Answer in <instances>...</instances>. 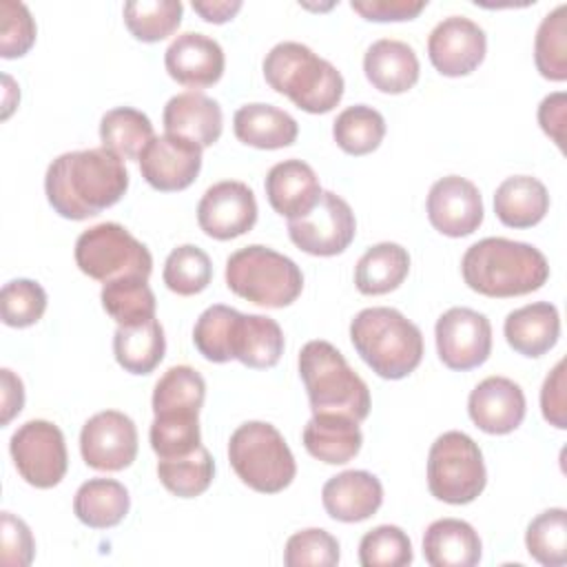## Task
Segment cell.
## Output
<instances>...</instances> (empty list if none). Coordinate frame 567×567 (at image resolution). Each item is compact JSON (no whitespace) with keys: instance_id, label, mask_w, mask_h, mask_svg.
Instances as JSON below:
<instances>
[{"instance_id":"cell-1","label":"cell","mask_w":567,"mask_h":567,"mask_svg":"<svg viewBox=\"0 0 567 567\" xmlns=\"http://www.w3.org/2000/svg\"><path fill=\"white\" fill-rule=\"evenodd\" d=\"M126 188L128 171L124 162L104 146L62 153L44 175V193L51 208L73 221L111 208L124 197Z\"/></svg>"},{"instance_id":"cell-2","label":"cell","mask_w":567,"mask_h":567,"mask_svg":"<svg viewBox=\"0 0 567 567\" xmlns=\"http://www.w3.org/2000/svg\"><path fill=\"white\" fill-rule=\"evenodd\" d=\"M461 272L463 281L474 292L505 299L543 288L549 279V264L532 244L505 237H485L465 250Z\"/></svg>"},{"instance_id":"cell-3","label":"cell","mask_w":567,"mask_h":567,"mask_svg":"<svg viewBox=\"0 0 567 567\" xmlns=\"http://www.w3.org/2000/svg\"><path fill=\"white\" fill-rule=\"evenodd\" d=\"M264 78L306 113H328L343 97V75L301 42H279L264 58Z\"/></svg>"},{"instance_id":"cell-4","label":"cell","mask_w":567,"mask_h":567,"mask_svg":"<svg viewBox=\"0 0 567 567\" xmlns=\"http://www.w3.org/2000/svg\"><path fill=\"white\" fill-rule=\"evenodd\" d=\"M350 341L372 372L390 381L412 374L423 359L419 326L388 306L361 310L350 321Z\"/></svg>"},{"instance_id":"cell-5","label":"cell","mask_w":567,"mask_h":567,"mask_svg":"<svg viewBox=\"0 0 567 567\" xmlns=\"http://www.w3.org/2000/svg\"><path fill=\"white\" fill-rule=\"evenodd\" d=\"M299 377L312 414H343L357 423L368 419L370 390L330 341L312 339L301 348Z\"/></svg>"},{"instance_id":"cell-6","label":"cell","mask_w":567,"mask_h":567,"mask_svg":"<svg viewBox=\"0 0 567 567\" xmlns=\"http://www.w3.org/2000/svg\"><path fill=\"white\" fill-rule=\"evenodd\" d=\"M226 286L241 299L264 308H286L303 290L301 268L286 255L250 244L226 259Z\"/></svg>"},{"instance_id":"cell-7","label":"cell","mask_w":567,"mask_h":567,"mask_svg":"<svg viewBox=\"0 0 567 567\" xmlns=\"http://www.w3.org/2000/svg\"><path fill=\"white\" fill-rule=\"evenodd\" d=\"M228 461L241 483L259 494L286 489L297 474L284 434L266 421H246L230 434Z\"/></svg>"},{"instance_id":"cell-8","label":"cell","mask_w":567,"mask_h":567,"mask_svg":"<svg viewBox=\"0 0 567 567\" xmlns=\"http://www.w3.org/2000/svg\"><path fill=\"white\" fill-rule=\"evenodd\" d=\"M487 483V470L478 443L465 432L450 430L436 436L427 454L430 494L450 505H467Z\"/></svg>"},{"instance_id":"cell-9","label":"cell","mask_w":567,"mask_h":567,"mask_svg":"<svg viewBox=\"0 0 567 567\" xmlns=\"http://www.w3.org/2000/svg\"><path fill=\"white\" fill-rule=\"evenodd\" d=\"M75 264L86 277L102 284L120 277L148 279L153 270V257L146 244L115 221L95 224L78 237Z\"/></svg>"},{"instance_id":"cell-10","label":"cell","mask_w":567,"mask_h":567,"mask_svg":"<svg viewBox=\"0 0 567 567\" xmlns=\"http://www.w3.org/2000/svg\"><path fill=\"white\" fill-rule=\"evenodd\" d=\"M9 452L18 474L38 489L55 487L69 467L62 430L44 419L22 423L9 441Z\"/></svg>"},{"instance_id":"cell-11","label":"cell","mask_w":567,"mask_h":567,"mask_svg":"<svg viewBox=\"0 0 567 567\" xmlns=\"http://www.w3.org/2000/svg\"><path fill=\"white\" fill-rule=\"evenodd\" d=\"M288 235L299 250L315 257H332L352 244L357 219L343 197L323 190L319 204L308 215L288 221Z\"/></svg>"},{"instance_id":"cell-12","label":"cell","mask_w":567,"mask_h":567,"mask_svg":"<svg viewBox=\"0 0 567 567\" xmlns=\"http://www.w3.org/2000/svg\"><path fill=\"white\" fill-rule=\"evenodd\" d=\"M434 337L439 359L456 372L483 365L492 352L489 319L465 306L445 310L434 326Z\"/></svg>"},{"instance_id":"cell-13","label":"cell","mask_w":567,"mask_h":567,"mask_svg":"<svg viewBox=\"0 0 567 567\" xmlns=\"http://www.w3.org/2000/svg\"><path fill=\"white\" fill-rule=\"evenodd\" d=\"M80 452L89 467L97 472L126 470L137 456V427L120 410L93 414L80 432Z\"/></svg>"},{"instance_id":"cell-14","label":"cell","mask_w":567,"mask_h":567,"mask_svg":"<svg viewBox=\"0 0 567 567\" xmlns=\"http://www.w3.org/2000/svg\"><path fill=\"white\" fill-rule=\"evenodd\" d=\"M257 221V199L248 184L224 179L206 188L197 204L199 228L219 241L248 233Z\"/></svg>"},{"instance_id":"cell-15","label":"cell","mask_w":567,"mask_h":567,"mask_svg":"<svg viewBox=\"0 0 567 567\" xmlns=\"http://www.w3.org/2000/svg\"><path fill=\"white\" fill-rule=\"evenodd\" d=\"M487 51L485 31L465 16L443 18L427 38V55L432 66L447 78L472 73Z\"/></svg>"},{"instance_id":"cell-16","label":"cell","mask_w":567,"mask_h":567,"mask_svg":"<svg viewBox=\"0 0 567 567\" xmlns=\"http://www.w3.org/2000/svg\"><path fill=\"white\" fill-rule=\"evenodd\" d=\"M202 151L184 137L155 135L140 153V173L155 190H184L202 171Z\"/></svg>"},{"instance_id":"cell-17","label":"cell","mask_w":567,"mask_h":567,"mask_svg":"<svg viewBox=\"0 0 567 567\" xmlns=\"http://www.w3.org/2000/svg\"><path fill=\"white\" fill-rule=\"evenodd\" d=\"M427 219L447 237H467L483 224V199L474 182L447 175L432 184L427 193Z\"/></svg>"},{"instance_id":"cell-18","label":"cell","mask_w":567,"mask_h":567,"mask_svg":"<svg viewBox=\"0 0 567 567\" xmlns=\"http://www.w3.org/2000/svg\"><path fill=\"white\" fill-rule=\"evenodd\" d=\"M164 66L175 82L188 89H206L224 75L226 58L217 40L199 31H186L164 51Z\"/></svg>"},{"instance_id":"cell-19","label":"cell","mask_w":567,"mask_h":567,"mask_svg":"<svg viewBox=\"0 0 567 567\" xmlns=\"http://www.w3.org/2000/svg\"><path fill=\"white\" fill-rule=\"evenodd\" d=\"M525 394L507 377L483 379L467 399V412L474 425L487 434H509L525 419Z\"/></svg>"},{"instance_id":"cell-20","label":"cell","mask_w":567,"mask_h":567,"mask_svg":"<svg viewBox=\"0 0 567 567\" xmlns=\"http://www.w3.org/2000/svg\"><path fill=\"white\" fill-rule=\"evenodd\" d=\"M264 188L272 210L288 221L308 215L323 193L315 168L301 159H284L275 164L266 175Z\"/></svg>"},{"instance_id":"cell-21","label":"cell","mask_w":567,"mask_h":567,"mask_svg":"<svg viewBox=\"0 0 567 567\" xmlns=\"http://www.w3.org/2000/svg\"><path fill=\"white\" fill-rule=\"evenodd\" d=\"M321 503L330 518L339 523H361L381 507L383 485L365 470H346L323 483Z\"/></svg>"},{"instance_id":"cell-22","label":"cell","mask_w":567,"mask_h":567,"mask_svg":"<svg viewBox=\"0 0 567 567\" xmlns=\"http://www.w3.org/2000/svg\"><path fill=\"white\" fill-rule=\"evenodd\" d=\"M162 122L168 135L184 137L202 148L213 146L224 128L221 106L202 91L173 95L164 106Z\"/></svg>"},{"instance_id":"cell-23","label":"cell","mask_w":567,"mask_h":567,"mask_svg":"<svg viewBox=\"0 0 567 567\" xmlns=\"http://www.w3.org/2000/svg\"><path fill=\"white\" fill-rule=\"evenodd\" d=\"M363 73L368 82L381 93H405L419 82V58L414 49L394 38L372 42L363 55Z\"/></svg>"},{"instance_id":"cell-24","label":"cell","mask_w":567,"mask_h":567,"mask_svg":"<svg viewBox=\"0 0 567 567\" xmlns=\"http://www.w3.org/2000/svg\"><path fill=\"white\" fill-rule=\"evenodd\" d=\"M512 350L536 359L549 352L560 337V315L549 301H534L512 310L503 323Z\"/></svg>"},{"instance_id":"cell-25","label":"cell","mask_w":567,"mask_h":567,"mask_svg":"<svg viewBox=\"0 0 567 567\" xmlns=\"http://www.w3.org/2000/svg\"><path fill=\"white\" fill-rule=\"evenodd\" d=\"M233 131L235 137L246 146L275 151L295 144L299 135V124L290 113L272 104L252 102L235 111Z\"/></svg>"},{"instance_id":"cell-26","label":"cell","mask_w":567,"mask_h":567,"mask_svg":"<svg viewBox=\"0 0 567 567\" xmlns=\"http://www.w3.org/2000/svg\"><path fill=\"white\" fill-rule=\"evenodd\" d=\"M301 439L308 454L328 465H343L352 461L363 443V434L354 419L328 412L312 414Z\"/></svg>"},{"instance_id":"cell-27","label":"cell","mask_w":567,"mask_h":567,"mask_svg":"<svg viewBox=\"0 0 567 567\" xmlns=\"http://www.w3.org/2000/svg\"><path fill=\"white\" fill-rule=\"evenodd\" d=\"M483 545L478 532L461 518H439L423 534V556L432 567H474Z\"/></svg>"},{"instance_id":"cell-28","label":"cell","mask_w":567,"mask_h":567,"mask_svg":"<svg viewBox=\"0 0 567 567\" xmlns=\"http://www.w3.org/2000/svg\"><path fill=\"white\" fill-rule=\"evenodd\" d=\"M230 352L233 359L246 368H272L284 354V330L272 317L239 312L233 330Z\"/></svg>"},{"instance_id":"cell-29","label":"cell","mask_w":567,"mask_h":567,"mask_svg":"<svg viewBox=\"0 0 567 567\" xmlns=\"http://www.w3.org/2000/svg\"><path fill=\"white\" fill-rule=\"evenodd\" d=\"M549 210L545 184L532 175H512L494 193V213L509 228H532Z\"/></svg>"},{"instance_id":"cell-30","label":"cell","mask_w":567,"mask_h":567,"mask_svg":"<svg viewBox=\"0 0 567 567\" xmlns=\"http://www.w3.org/2000/svg\"><path fill=\"white\" fill-rule=\"evenodd\" d=\"M131 507L128 489L115 478H89L73 498V514L91 529H109L124 520Z\"/></svg>"},{"instance_id":"cell-31","label":"cell","mask_w":567,"mask_h":567,"mask_svg":"<svg viewBox=\"0 0 567 567\" xmlns=\"http://www.w3.org/2000/svg\"><path fill=\"white\" fill-rule=\"evenodd\" d=\"M410 272V252L394 241L370 246L354 268V284L361 295H385L396 290Z\"/></svg>"},{"instance_id":"cell-32","label":"cell","mask_w":567,"mask_h":567,"mask_svg":"<svg viewBox=\"0 0 567 567\" xmlns=\"http://www.w3.org/2000/svg\"><path fill=\"white\" fill-rule=\"evenodd\" d=\"M166 352L164 328L157 319L140 326H117L113 334L115 361L131 374L153 372Z\"/></svg>"},{"instance_id":"cell-33","label":"cell","mask_w":567,"mask_h":567,"mask_svg":"<svg viewBox=\"0 0 567 567\" xmlns=\"http://www.w3.org/2000/svg\"><path fill=\"white\" fill-rule=\"evenodd\" d=\"M153 137L155 131L148 115L133 106L111 109L100 120L102 146L120 159H140V153Z\"/></svg>"},{"instance_id":"cell-34","label":"cell","mask_w":567,"mask_h":567,"mask_svg":"<svg viewBox=\"0 0 567 567\" xmlns=\"http://www.w3.org/2000/svg\"><path fill=\"white\" fill-rule=\"evenodd\" d=\"M102 308L117 326H140L155 319V295L144 277H120L104 284Z\"/></svg>"},{"instance_id":"cell-35","label":"cell","mask_w":567,"mask_h":567,"mask_svg":"<svg viewBox=\"0 0 567 567\" xmlns=\"http://www.w3.org/2000/svg\"><path fill=\"white\" fill-rule=\"evenodd\" d=\"M206 399V381L190 365L168 368L153 390L155 414H199Z\"/></svg>"},{"instance_id":"cell-36","label":"cell","mask_w":567,"mask_h":567,"mask_svg":"<svg viewBox=\"0 0 567 567\" xmlns=\"http://www.w3.org/2000/svg\"><path fill=\"white\" fill-rule=\"evenodd\" d=\"M332 137L343 153L368 155L383 142L385 120L377 109L368 104H354L337 115L332 122Z\"/></svg>"},{"instance_id":"cell-37","label":"cell","mask_w":567,"mask_h":567,"mask_svg":"<svg viewBox=\"0 0 567 567\" xmlns=\"http://www.w3.org/2000/svg\"><path fill=\"white\" fill-rule=\"evenodd\" d=\"M213 476L215 461L204 445H199L186 456L157 461V478L171 494L179 498H195L204 494L210 487Z\"/></svg>"},{"instance_id":"cell-38","label":"cell","mask_w":567,"mask_h":567,"mask_svg":"<svg viewBox=\"0 0 567 567\" xmlns=\"http://www.w3.org/2000/svg\"><path fill=\"white\" fill-rule=\"evenodd\" d=\"M124 24L140 42H159L173 35L182 22L179 0H131L124 4Z\"/></svg>"},{"instance_id":"cell-39","label":"cell","mask_w":567,"mask_h":567,"mask_svg":"<svg viewBox=\"0 0 567 567\" xmlns=\"http://www.w3.org/2000/svg\"><path fill=\"white\" fill-rule=\"evenodd\" d=\"M567 7L558 4L549 11L534 38V62L543 78L563 82L567 80Z\"/></svg>"},{"instance_id":"cell-40","label":"cell","mask_w":567,"mask_h":567,"mask_svg":"<svg viewBox=\"0 0 567 567\" xmlns=\"http://www.w3.org/2000/svg\"><path fill=\"white\" fill-rule=\"evenodd\" d=\"M525 547L529 556L545 567H560L567 563V512L551 507L540 512L525 532Z\"/></svg>"},{"instance_id":"cell-41","label":"cell","mask_w":567,"mask_h":567,"mask_svg":"<svg viewBox=\"0 0 567 567\" xmlns=\"http://www.w3.org/2000/svg\"><path fill=\"white\" fill-rule=\"evenodd\" d=\"M162 277L171 292L190 297L208 288L213 279V264L199 246L184 244L168 252Z\"/></svg>"},{"instance_id":"cell-42","label":"cell","mask_w":567,"mask_h":567,"mask_svg":"<svg viewBox=\"0 0 567 567\" xmlns=\"http://www.w3.org/2000/svg\"><path fill=\"white\" fill-rule=\"evenodd\" d=\"M237 315L239 310L224 303H215V306H208L197 317L193 328V343L206 361L226 363L233 359L230 341H233Z\"/></svg>"},{"instance_id":"cell-43","label":"cell","mask_w":567,"mask_h":567,"mask_svg":"<svg viewBox=\"0 0 567 567\" xmlns=\"http://www.w3.org/2000/svg\"><path fill=\"white\" fill-rule=\"evenodd\" d=\"M148 439L157 458L186 456L202 445L199 414H155Z\"/></svg>"},{"instance_id":"cell-44","label":"cell","mask_w":567,"mask_h":567,"mask_svg":"<svg viewBox=\"0 0 567 567\" xmlns=\"http://www.w3.org/2000/svg\"><path fill=\"white\" fill-rule=\"evenodd\" d=\"M412 558V540L396 525H379L359 543L361 567H405Z\"/></svg>"},{"instance_id":"cell-45","label":"cell","mask_w":567,"mask_h":567,"mask_svg":"<svg viewBox=\"0 0 567 567\" xmlns=\"http://www.w3.org/2000/svg\"><path fill=\"white\" fill-rule=\"evenodd\" d=\"M2 321L11 328H29L38 323L47 310V292L33 279H11L0 292Z\"/></svg>"},{"instance_id":"cell-46","label":"cell","mask_w":567,"mask_h":567,"mask_svg":"<svg viewBox=\"0 0 567 567\" xmlns=\"http://www.w3.org/2000/svg\"><path fill=\"white\" fill-rule=\"evenodd\" d=\"M339 558V540L321 527H308L292 534L284 549V563L288 567H332Z\"/></svg>"},{"instance_id":"cell-47","label":"cell","mask_w":567,"mask_h":567,"mask_svg":"<svg viewBox=\"0 0 567 567\" xmlns=\"http://www.w3.org/2000/svg\"><path fill=\"white\" fill-rule=\"evenodd\" d=\"M35 42V20L24 2H0V55L22 58Z\"/></svg>"},{"instance_id":"cell-48","label":"cell","mask_w":567,"mask_h":567,"mask_svg":"<svg viewBox=\"0 0 567 567\" xmlns=\"http://www.w3.org/2000/svg\"><path fill=\"white\" fill-rule=\"evenodd\" d=\"M33 554L35 543L29 525L11 512H2V563L7 567H27Z\"/></svg>"},{"instance_id":"cell-49","label":"cell","mask_w":567,"mask_h":567,"mask_svg":"<svg viewBox=\"0 0 567 567\" xmlns=\"http://www.w3.org/2000/svg\"><path fill=\"white\" fill-rule=\"evenodd\" d=\"M427 0H352L350 7L372 22L412 20L425 9Z\"/></svg>"},{"instance_id":"cell-50","label":"cell","mask_w":567,"mask_h":567,"mask_svg":"<svg viewBox=\"0 0 567 567\" xmlns=\"http://www.w3.org/2000/svg\"><path fill=\"white\" fill-rule=\"evenodd\" d=\"M540 410L549 425L567 427V403H565V361H558L554 370L545 377L540 388Z\"/></svg>"},{"instance_id":"cell-51","label":"cell","mask_w":567,"mask_h":567,"mask_svg":"<svg viewBox=\"0 0 567 567\" xmlns=\"http://www.w3.org/2000/svg\"><path fill=\"white\" fill-rule=\"evenodd\" d=\"M565 111H567V95L563 91L549 93L547 97H543L540 106H538V124L545 131V135H549L556 146L563 151V128H565Z\"/></svg>"},{"instance_id":"cell-52","label":"cell","mask_w":567,"mask_h":567,"mask_svg":"<svg viewBox=\"0 0 567 567\" xmlns=\"http://www.w3.org/2000/svg\"><path fill=\"white\" fill-rule=\"evenodd\" d=\"M0 381H2V416L0 423L9 425V421L20 414L24 405V385L18 374H13L9 368L0 370Z\"/></svg>"},{"instance_id":"cell-53","label":"cell","mask_w":567,"mask_h":567,"mask_svg":"<svg viewBox=\"0 0 567 567\" xmlns=\"http://www.w3.org/2000/svg\"><path fill=\"white\" fill-rule=\"evenodd\" d=\"M239 9L241 0H193V11L213 24L233 20Z\"/></svg>"}]
</instances>
